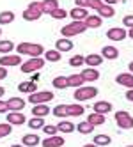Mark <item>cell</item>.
<instances>
[{"instance_id":"1","label":"cell","mask_w":133,"mask_h":147,"mask_svg":"<svg viewBox=\"0 0 133 147\" xmlns=\"http://www.w3.org/2000/svg\"><path fill=\"white\" fill-rule=\"evenodd\" d=\"M18 55H28V57H41L45 53V46L37 43H20L16 46Z\"/></svg>"},{"instance_id":"2","label":"cell","mask_w":133,"mask_h":147,"mask_svg":"<svg viewBox=\"0 0 133 147\" xmlns=\"http://www.w3.org/2000/svg\"><path fill=\"white\" fill-rule=\"evenodd\" d=\"M85 30H87L85 22H71L60 28V34H62V37H75L78 34H84Z\"/></svg>"},{"instance_id":"3","label":"cell","mask_w":133,"mask_h":147,"mask_svg":"<svg viewBox=\"0 0 133 147\" xmlns=\"http://www.w3.org/2000/svg\"><path fill=\"white\" fill-rule=\"evenodd\" d=\"M43 14L45 13H43V5H41V2H30L22 16H23L25 22H37Z\"/></svg>"},{"instance_id":"4","label":"cell","mask_w":133,"mask_h":147,"mask_svg":"<svg viewBox=\"0 0 133 147\" xmlns=\"http://www.w3.org/2000/svg\"><path fill=\"white\" fill-rule=\"evenodd\" d=\"M53 98H55V94L50 92V90H36L32 94H28L27 101L32 103V105H45V103H50Z\"/></svg>"},{"instance_id":"5","label":"cell","mask_w":133,"mask_h":147,"mask_svg":"<svg viewBox=\"0 0 133 147\" xmlns=\"http://www.w3.org/2000/svg\"><path fill=\"white\" fill-rule=\"evenodd\" d=\"M114 117H115V122L121 129H133V117L130 115V112L119 110V112H115Z\"/></svg>"},{"instance_id":"6","label":"cell","mask_w":133,"mask_h":147,"mask_svg":"<svg viewBox=\"0 0 133 147\" xmlns=\"http://www.w3.org/2000/svg\"><path fill=\"white\" fill-rule=\"evenodd\" d=\"M45 62H46V60H45V59H41V57H30L27 62H23L20 69H22V73H27V75H28V73L39 71L41 67L45 66Z\"/></svg>"},{"instance_id":"7","label":"cell","mask_w":133,"mask_h":147,"mask_svg":"<svg viewBox=\"0 0 133 147\" xmlns=\"http://www.w3.org/2000/svg\"><path fill=\"white\" fill-rule=\"evenodd\" d=\"M73 96L76 101H89L98 96V89L96 87H78V89H75Z\"/></svg>"},{"instance_id":"8","label":"cell","mask_w":133,"mask_h":147,"mask_svg":"<svg viewBox=\"0 0 133 147\" xmlns=\"http://www.w3.org/2000/svg\"><path fill=\"white\" fill-rule=\"evenodd\" d=\"M107 37L110 41H115V43H117V41H124L128 37V30L124 27H112L107 32Z\"/></svg>"},{"instance_id":"9","label":"cell","mask_w":133,"mask_h":147,"mask_svg":"<svg viewBox=\"0 0 133 147\" xmlns=\"http://www.w3.org/2000/svg\"><path fill=\"white\" fill-rule=\"evenodd\" d=\"M22 55H2L0 57V66L4 67H11V66H22Z\"/></svg>"},{"instance_id":"10","label":"cell","mask_w":133,"mask_h":147,"mask_svg":"<svg viewBox=\"0 0 133 147\" xmlns=\"http://www.w3.org/2000/svg\"><path fill=\"white\" fill-rule=\"evenodd\" d=\"M76 7H85V9H94V11H99L101 7L105 5L103 0H75Z\"/></svg>"},{"instance_id":"11","label":"cell","mask_w":133,"mask_h":147,"mask_svg":"<svg viewBox=\"0 0 133 147\" xmlns=\"http://www.w3.org/2000/svg\"><path fill=\"white\" fill-rule=\"evenodd\" d=\"M25 99H22V98H18V96H14V98H9L7 99V107H9V112H22L23 108H25Z\"/></svg>"},{"instance_id":"12","label":"cell","mask_w":133,"mask_h":147,"mask_svg":"<svg viewBox=\"0 0 133 147\" xmlns=\"http://www.w3.org/2000/svg\"><path fill=\"white\" fill-rule=\"evenodd\" d=\"M64 144H66V140L62 138V136H57V135L46 136L45 140H41V145L43 147H62Z\"/></svg>"},{"instance_id":"13","label":"cell","mask_w":133,"mask_h":147,"mask_svg":"<svg viewBox=\"0 0 133 147\" xmlns=\"http://www.w3.org/2000/svg\"><path fill=\"white\" fill-rule=\"evenodd\" d=\"M55 50L60 51V53H64V51H71L73 50V41L69 37H60L55 41Z\"/></svg>"},{"instance_id":"14","label":"cell","mask_w":133,"mask_h":147,"mask_svg":"<svg viewBox=\"0 0 133 147\" xmlns=\"http://www.w3.org/2000/svg\"><path fill=\"white\" fill-rule=\"evenodd\" d=\"M115 82L122 87H128V89H133V73H119L115 76Z\"/></svg>"},{"instance_id":"15","label":"cell","mask_w":133,"mask_h":147,"mask_svg":"<svg viewBox=\"0 0 133 147\" xmlns=\"http://www.w3.org/2000/svg\"><path fill=\"white\" fill-rule=\"evenodd\" d=\"M69 16L73 18V22H85V18L89 16V11L85 7H76L75 5V9L69 11Z\"/></svg>"},{"instance_id":"16","label":"cell","mask_w":133,"mask_h":147,"mask_svg":"<svg viewBox=\"0 0 133 147\" xmlns=\"http://www.w3.org/2000/svg\"><path fill=\"white\" fill-rule=\"evenodd\" d=\"M92 110H94L96 113L107 115V113H110L112 110H114V107H112V103H110V101H96V103H94V107H92Z\"/></svg>"},{"instance_id":"17","label":"cell","mask_w":133,"mask_h":147,"mask_svg":"<svg viewBox=\"0 0 133 147\" xmlns=\"http://www.w3.org/2000/svg\"><path fill=\"white\" fill-rule=\"evenodd\" d=\"M7 122L13 124V126H22V124L27 122V119L22 112H9L7 113Z\"/></svg>"},{"instance_id":"18","label":"cell","mask_w":133,"mask_h":147,"mask_svg":"<svg viewBox=\"0 0 133 147\" xmlns=\"http://www.w3.org/2000/svg\"><path fill=\"white\" fill-rule=\"evenodd\" d=\"M101 57L107 59V60H115L119 57V50L115 46H110V45L103 46V48H101Z\"/></svg>"},{"instance_id":"19","label":"cell","mask_w":133,"mask_h":147,"mask_svg":"<svg viewBox=\"0 0 133 147\" xmlns=\"http://www.w3.org/2000/svg\"><path fill=\"white\" fill-rule=\"evenodd\" d=\"M80 75H82V78H84L85 82H96L99 78V71L96 67H85Z\"/></svg>"},{"instance_id":"20","label":"cell","mask_w":133,"mask_h":147,"mask_svg":"<svg viewBox=\"0 0 133 147\" xmlns=\"http://www.w3.org/2000/svg\"><path fill=\"white\" fill-rule=\"evenodd\" d=\"M18 90L20 92H23V94H32L37 90V83L34 80H28V82H22L18 85Z\"/></svg>"},{"instance_id":"21","label":"cell","mask_w":133,"mask_h":147,"mask_svg":"<svg viewBox=\"0 0 133 147\" xmlns=\"http://www.w3.org/2000/svg\"><path fill=\"white\" fill-rule=\"evenodd\" d=\"M22 144H23L25 147H36V145L41 144V138H39L36 133H28V135H23Z\"/></svg>"},{"instance_id":"22","label":"cell","mask_w":133,"mask_h":147,"mask_svg":"<svg viewBox=\"0 0 133 147\" xmlns=\"http://www.w3.org/2000/svg\"><path fill=\"white\" fill-rule=\"evenodd\" d=\"M41 5H43V13L45 14H52L55 9H59V0H41Z\"/></svg>"},{"instance_id":"23","label":"cell","mask_w":133,"mask_h":147,"mask_svg":"<svg viewBox=\"0 0 133 147\" xmlns=\"http://www.w3.org/2000/svg\"><path fill=\"white\" fill-rule=\"evenodd\" d=\"M32 117H46V115L50 113V108H48V105H32Z\"/></svg>"},{"instance_id":"24","label":"cell","mask_w":133,"mask_h":147,"mask_svg":"<svg viewBox=\"0 0 133 147\" xmlns=\"http://www.w3.org/2000/svg\"><path fill=\"white\" fill-rule=\"evenodd\" d=\"M101 23H103V18H101V16L89 14V16L85 18V25H87V28H99Z\"/></svg>"},{"instance_id":"25","label":"cell","mask_w":133,"mask_h":147,"mask_svg":"<svg viewBox=\"0 0 133 147\" xmlns=\"http://www.w3.org/2000/svg\"><path fill=\"white\" fill-rule=\"evenodd\" d=\"M101 62H103V57L98 55V53H89V55L85 57V66H89V67L101 66Z\"/></svg>"},{"instance_id":"26","label":"cell","mask_w":133,"mask_h":147,"mask_svg":"<svg viewBox=\"0 0 133 147\" xmlns=\"http://www.w3.org/2000/svg\"><path fill=\"white\" fill-rule=\"evenodd\" d=\"M94 128H96V126L90 124L89 121H84V122H78L76 124V131L82 133V135H90V133L94 131Z\"/></svg>"},{"instance_id":"27","label":"cell","mask_w":133,"mask_h":147,"mask_svg":"<svg viewBox=\"0 0 133 147\" xmlns=\"http://www.w3.org/2000/svg\"><path fill=\"white\" fill-rule=\"evenodd\" d=\"M85 108L82 107V105L75 103V105H68V115L69 117H80V115H84Z\"/></svg>"},{"instance_id":"28","label":"cell","mask_w":133,"mask_h":147,"mask_svg":"<svg viewBox=\"0 0 133 147\" xmlns=\"http://www.w3.org/2000/svg\"><path fill=\"white\" fill-rule=\"evenodd\" d=\"M68 83H69V87L78 89V87H84L85 80L82 78V75H71V76H68Z\"/></svg>"},{"instance_id":"29","label":"cell","mask_w":133,"mask_h":147,"mask_svg":"<svg viewBox=\"0 0 133 147\" xmlns=\"http://www.w3.org/2000/svg\"><path fill=\"white\" fill-rule=\"evenodd\" d=\"M75 128H76V126L73 124V122H69V121H60L59 124H57V129L60 131V133H73L75 131Z\"/></svg>"},{"instance_id":"30","label":"cell","mask_w":133,"mask_h":147,"mask_svg":"<svg viewBox=\"0 0 133 147\" xmlns=\"http://www.w3.org/2000/svg\"><path fill=\"white\" fill-rule=\"evenodd\" d=\"M52 85H53L55 89H59V90L68 89V87H69V83H68V76H55V78L52 80Z\"/></svg>"},{"instance_id":"31","label":"cell","mask_w":133,"mask_h":147,"mask_svg":"<svg viewBox=\"0 0 133 147\" xmlns=\"http://www.w3.org/2000/svg\"><path fill=\"white\" fill-rule=\"evenodd\" d=\"M13 50H14V43L11 39H0V53L9 55Z\"/></svg>"},{"instance_id":"32","label":"cell","mask_w":133,"mask_h":147,"mask_svg":"<svg viewBox=\"0 0 133 147\" xmlns=\"http://www.w3.org/2000/svg\"><path fill=\"white\" fill-rule=\"evenodd\" d=\"M14 18H16V14H14L13 11H2V13H0V25H9V23H13Z\"/></svg>"},{"instance_id":"33","label":"cell","mask_w":133,"mask_h":147,"mask_svg":"<svg viewBox=\"0 0 133 147\" xmlns=\"http://www.w3.org/2000/svg\"><path fill=\"white\" fill-rule=\"evenodd\" d=\"M46 122H45V117H32L28 122H27V126L30 129H43V126H45Z\"/></svg>"},{"instance_id":"34","label":"cell","mask_w":133,"mask_h":147,"mask_svg":"<svg viewBox=\"0 0 133 147\" xmlns=\"http://www.w3.org/2000/svg\"><path fill=\"white\" fill-rule=\"evenodd\" d=\"M52 113L55 115V117H59V119L69 117V115H68V105H57V107L52 110Z\"/></svg>"},{"instance_id":"35","label":"cell","mask_w":133,"mask_h":147,"mask_svg":"<svg viewBox=\"0 0 133 147\" xmlns=\"http://www.w3.org/2000/svg\"><path fill=\"white\" fill-rule=\"evenodd\" d=\"M98 16H101V18H114V16H115V9L112 7V5H107V4H105V5L98 11Z\"/></svg>"},{"instance_id":"36","label":"cell","mask_w":133,"mask_h":147,"mask_svg":"<svg viewBox=\"0 0 133 147\" xmlns=\"http://www.w3.org/2000/svg\"><path fill=\"white\" fill-rule=\"evenodd\" d=\"M87 121H89L90 124H94V126H101V124H105V115L92 112V113H90L89 117H87Z\"/></svg>"},{"instance_id":"37","label":"cell","mask_w":133,"mask_h":147,"mask_svg":"<svg viewBox=\"0 0 133 147\" xmlns=\"http://www.w3.org/2000/svg\"><path fill=\"white\" fill-rule=\"evenodd\" d=\"M60 57H62V53L57 51V50H48V51H45V60H48V62H59Z\"/></svg>"},{"instance_id":"38","label":"cell","mask_w":133,"mask_h":147,"mask_svg":"<svg viewBox=\"0 0 133 147\" xmlns=\"http://www.w3.org/2000/svg\"><path fill=\"white\" fill-rule=\"evenodd\" d=\"M92 142H94L96 145H99V147H103V145H110V144H112V138H110L108 135H96Z\"/></svg>"},{"instance_id":"39","label":"cell","mask_w":133,"mask_h":147,"mask_svg":"<svg viewBox=\"0 0 133 147\" xmlns=\"http://www.w3.org/2000/svg\"><path fill=\"white\" fill-rule=\"evenodd\" d=\"M85 64V57L84 55H73V57H71L69 59V66L71 67H80V66H84Z\"/></svg>"},{"instance_id":"40","label":"cell","mask_w":133,"mask_h":147,"mask_svg":"<svg viewBox=\"0 0 133 147\" xmlns=\"http://www.w3.org/2000/svg\"><path fill=\"white\" fill-rule=\"evenodd\" d=\"M11 131H13V124H9V122H2V124H0V138L9 136Z\"/></svg>"},{"instance_id":"41","label":"cell","mask_w":133,"mask_h":147,"mask_svg":"<svg viewBox=\"0 0 133 147\" xmlns=\"http://www.w3.org/2000/svg\"><path fill=\"white\" fill-rule=\"evenodd\" d=\"M50 16H52L53 20H64L66 16H69V13L66 11V9H60V7H59V9H55V11L50 14Z\"/></svg>"},{"instance_id":"42","label":"cell","mask_w":133,"mask_h":147,"mask_svg":"<svg viewBox=\"0 0 133 147\" xmlns=\"http://www.w3.org/2000/svg\"><path fill=\"white\" fill-rule=\"evenodd\" d=\"M43 131H45V135L46 136H53V135H57V126H53V124H45L43 126Z\"/></svg>"},{"instance_id":"43","label":"cell","mask_w":133,"mask_h":147,"mask_svg":"<svg viewBox=\"0 0 133 147\" xmlns=\"http://www.w3.org/2000/svg\"><path fill=\"white\" fill-rule=\"evenodd\" d=\"M122 25L128 27V28H133V14H128L122 18Z\"/></svg>"},{"instance_id":"44","label":"cell","mask_w":133,"mask_h":147,"mask_svg":"<svg viewBox=\"0 0 133 147\" xmlns=\"http://www.w3.org/2000/svg\"><path fill=\"white\" fill-rule=\"evenodd\" d=\"M5 112H9L7 101H2V99H0V113H5Z\"/></svg>"},{"instance_id":"45","label":"cell","mask_w":133,"mask_h":147,"mask_svg":"<svg viewBox=\"0 0 133 147\" xmlns=\"http://www.w3.org/2000/svg\"><path fill=\"white\" fill-rule=\"evenodd\" d=\"M5 76H7V67L0 66V80H5Z\"/></svg>"},{"instance_id":"46","label":"cell","mask_w":133,"mask_h":147,"mask_svg":"<svg viewBox=\"0 0 133 147\" xmlns=\"http://www.w3.org/2000/svg\"><path fill=\"white\" fill-rule=\"evenodd\" d=\"M126 99L133 103V89H128V92H126Z\"/></svg>"},{"instance_id":"47","label":"cell","mask_w":133,"mask_h":147,"mask_svg":"<svg viewBox=\"0 0 133 147\" xmlns=\"http://www.w3.org/2000/svg\"><path fill=\"white\" fill-rule=\"evenodd\" d=\"M107 5H114V4H119V0H103Z\"/></svg>"},{"instance_id":"48","label":"cell","mask_w":133,"mask_h":147,"mask_svg":"<svg viewBox=\"0 0 133 147\" xmlns=\"http://www.w3.org/2000/svg\"><path fill=\"white\" fill-rule=\"evenodd\" d=\"M84 147H99V145H96V144H94V142H92V144H85V145H84Z\"/></svg>"},{"instance_id":"49","label":"cell","mask_w":133,"mask_h":147,"mask_svg":"<svg viewBox=\"0 0 133 147\" xmlns=\"http://www.w3.org/2000/svg\"><path fill=\"white\" fill-rule=\"evenodd\" d=\"M128 69H130V73H133V60H131L130 64H128Z\"/></svg>"},{"instance_id":"50","label":"cell","mask_w":133,"mask_h":147,"mask_svg":"<svg viewBox=\"0 0 133 147\" xmlns=\"http://www.w3.org/2000/svg\"><path fill=\"white\" fill-rule=\"evenodd\" d=\"M4 94H5V89H4V87H0V98H2Z\"/></svg>"},{"instance_id":"51","label":"cell","mask_w":133,"mask_h":147,"mask_svg":"<svg viewBox=\"0 0 133 147\" xmlns=\"http://www.w3.org/2000/svg\"><path fill=\"white\" fill-rule=\"evenodd\" d=\"M128 36H130V37L133 39V28H130V30H128Z\"/></svg>"},{"instance_id":"52","label":"cell","mask_w":133,"mask_h":147,"mask_svg":"<svg viewBox=\"0 0 133 147\" xmlns=\"http://www.w3.org/2000/svg\"><path fill=\"white\" fill-rule=\"evenodd\" d=\"M11 147H25V145H23V144H22V145H20V144H13Z\"/></svg>"},{"instance_id":"53","label":"cell","mask_w":133,"mask_h":147,"mask_svg":"<svg viewBox=\"0 0 133 147\" xmlns=\"http://www.w3.org/2000/svg\"><path fill=\"white\" fill-rule=\"evenodd\" d=\"M0 36H2V27H0Z\"/></svg>"},{"instance_id":"54","label":"cell","mask_w":133,"mask_h":147,"mask_svg":"<svg viewBox=\"0 0 133 147\" xmlns=\"http://www.w3.org/2000/svg\"><path fill=\"white\" fill-rule=\"evenodd\" d=\"M124 147H133V145H124Z\"/></svg>"}]
</instances>
